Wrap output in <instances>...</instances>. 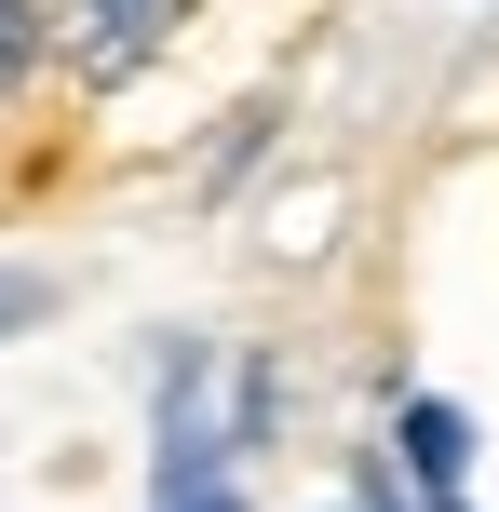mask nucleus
<instances>
[{"label":"nucleus","mask_w":499,"mask_h":512,"mask_svg":"<svg viewBox=\"0 0 499 512\" xmlns=\"http://www.w3.org/2000/svg\"><path fill=\"white\" fill-rule=\"evenodd\" d=\"M162 27H176V0H68L54 41H68L81 81H122V68H149V54H162Z\"/></svg>","instance_id":"1"},{"label":"nucleus","mask_w":499,"mask_h":512,"mask_svg":"<svg viewBox=\"0 0 499 512\" xmlns=\"http://www.w3.org/2000/svg\"><path fill=\"white\" fill-rule=\"evenodd\" d=\"M432 512H459V499H432Z\"/></svg>","instance_id":"7"},{"label":"nucleus","mask_w":499,"mask_h":512,"mask_svg":"<svg viewBox=\"0 0 499 512\" xmlns=\"http://www.w3.org/2000/svg\"><path fill=\"white\" fill-rule=\"evenodd\" d=\"M365 512H392V486H365Z\"/></svg>","instance_id":"5"},{"label":"nucleus","mask_w":499,"mask_h":512,"mask_svg":"<svg viewBox=\"0 0 499 512\" xmlns=\"http://www.w3.org/2000/svg\"><path fill=\"white\" fill-rule=\"evenodd\" d=\"M162 512H243V499L230 486H189V499H162Z\"/></svg>","instance_id":"4"},{"label":"nucleus","mask_w":499,"mask_h":512,"mask_svg":"<svg viewBox=\"0 0 499 512\" xmlns=\"http://www.w3.org/2000/svg\"><path fill=\"white\" fill-rule=\"evenodd\" d=\"M41 310H54V283H41V270H0V337H14V324H41Z\"/></svg>","instance_id":"3"},{"label":"nucleus","mask_w":499,"mask_h":512,"mask_svg":"<svg viewBox=\"0 0 499 512\" xmlns=\"http://www.w3.org/2000/svg\"><path fill=\"white\" fill-rule=\"evenodd\" d=\"M405 459H419L432 499H459V459H473V418L459 405H405Z\"/></svg>","instance_id":"2"},{"label":"nucleus","mask_w":499,"mask_h":512,"mask_svg":"<svg viewBox=\"0 0 499 512\" xmlns=\"http://www.w3.org/2000/svg\"><path fill=\"white\" fill-rule=\"evenodd\" d=\"M0 54H14V27H0Z\"/></svg>","instance_id":"6"}]
</instances>
